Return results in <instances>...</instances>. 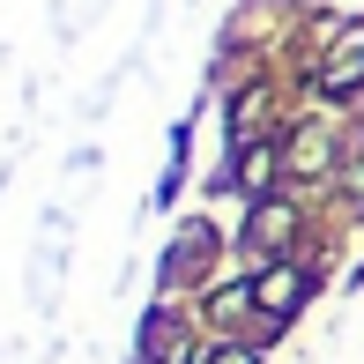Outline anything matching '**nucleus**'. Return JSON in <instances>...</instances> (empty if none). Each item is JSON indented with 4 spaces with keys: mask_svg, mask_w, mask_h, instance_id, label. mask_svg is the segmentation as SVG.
<instances>
[{
    "mask_svg": "<svg viewBox=\"0 0 364 364\" xmlns=\"http://www.w3.org/2000/svg\"><path fill=\"white\" fill-rule=\"evenodd\" d=\"M305 290H312V275H305V268H268V275L253 283V305L283 320V312H297V305H305Z\"/></svg>",
    "mask_w": 364,
    "mask_h": 364,
    "instance_id": "f257e3e1",
    "label": "nucleus"
},
{
    "mask_svg": "<svg viewBox=\"0 0 364 364\" xmlns=\"http://www.w3.org/2000/svg\"><path fill=\"white\" fill-rule=\"evenodd\" d=\"M320 90H327V97H350V90H364V45H350V53H335V60H327Z\"/></svg>",
    "mask_w": 364,
    "mask_h": 364,
    "instance_id": "f03ea898",
    "label": "nucleus"
},
{
    "mask_svg": "<svg viewBox=\"0 0 364 364\" xmlns=\"http://www.w3.org/2000/svg\"><path fill=\"white\" fill-rule=\"evenodd\" d=\"M268 178H275V149H245V164H238V186H245V193H260Z\"/></svg>",
    "mask_w": 364,
    "mask_h": 364,
    "instance_id": "7ed1b4c3",
    "label": "nucleus"
},
{
    "mask_svg": "<svg viewBox=\"0 0 364 364\" xmlns=\"http://www.w3.org/2000/svg\"><path fill=\"white\" fill-rule=\"evenodd\" d=\"M283 230H290V208H260V216H253V230H245V245H275Z\"/></svg>",
    "mask_w": 364,
    "mask_h": 364,
    "instance_id": "20e7f679",
    "label": "nucleus"
},
{
    "mask_svg": "<svg viewBox=\"0 0 364 364\" xmlns=\"http://www.w3.org/2000/svg\"><path fill=\"white\" fill-rule=\"evenodd\" d=\"M208 364H260L253 350H208Z\"/></svg>",
    "mask_w": 364,
    "mask_h": 364,
    "instance_id": "39448f33",
    "label": "nucleus"
}]
</instances>
